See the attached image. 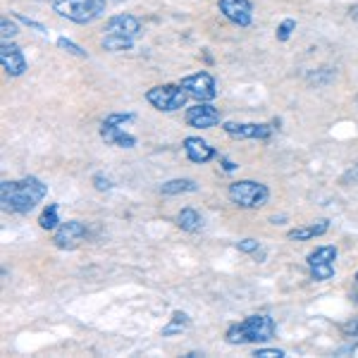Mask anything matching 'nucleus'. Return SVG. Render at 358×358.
I'll return each mask as SVG.
<instances>
[{"label":"nucleus","instance_id":"nucleus-17","mask_svg":"<svg viewBox=\"0 0 358 358\" xmlns=\"http://www.w3.org/2000/svg\"><path fill=\"white\" fill-rule=\"evenodd\" d=\"M199 192V182L196 179H170V182L160 184V194L165 196H177V194H194Z\"/></svg>","mask_w":358,"mask_h":358},{"label":"nucleus","instance_id":"nucleus-15","mask_svg":"<svg viewBox=\"0 0 358 358\" xmlns=\"http://www.w3.org/2000/svg\"><path fill=\"white\" fill-rule=\"evenodd\" d=\"M182 146H184L187 158L192 160V163H196V165H203V163H208V160H213L217 155L215 148H213L210 143H208L206 138H201V136H187Z\"/></svg>","mask_w":358,"mask_h":358},{"label":"nucleus","instance_id":"nucleus-6","mask_svg":"<svg viewBox=\"0 0 358 358\" xmlns=\"http://www.w3.org/2000/svg\"><path fill=\"white\" fill-rule=\"evenodd\" d=\"M136 115L134 113H113L103 120L101 124V138L110 146H117V148H134L136 146V136L124 131V124L131 122Z\"/></svg>","mask_w":358,"mask_h":358},{"label":"nucleus","instance_id":"nucleus-29","mask_svg":"<svg viewBox=\"0 0 358 358\" xmlns=\"http://www.w3.org/2000/svg\"><path fill=\"white\" fill-rule=\"evenodd\" d=\"M222 165H224V170H227V172H234L236 170V165L232 163V160H227V158L222 160Z\"/></svg>","mask_w":358,"mask_h":358},{"label":"nucleus","instance_id":"nucleus-28","mask_svg":"<svg viewBox=\"0 0 358 358\" xmlns=\"http://www.w3.org/2000/svg\"><path fill=\"white\" fill-rule=\"evenodd\" d=\"M344 332H354V337H358V320L349 322V325H344Z\"/></svg>","mask_w":358,"mask_h":358},{"label":"nucleus","instance_id":"nucleus-7","mask_svg":"<svg viewBox=\"0 0 358 358\" xmlns=\"http://www.w3.org/2000/svg\"><path fill=\"white\" fill-rule=\"evenodd\" d=\"M187 91L182 84H160L146 91V101L160 113H177L187 106Z\"/></svg>","mask_w":358,"mask_h":358},{"label":"nucleus","instance_id":"nucleus-27","mask_svg":"<svg viewBox=\"0 0 358 358\" xmlns=\"http://www.w3.org/2000/svg\"><path fill=\"white\" fill-rule=\"evenodd\" d=\"M20 22H22V24H27V27H31V29H36V31L45 34V27H43V24H38V22H34V20H29V17H22V15H20Z\"/></svg>","mask_w":358,"mask_h":358},{"label":"nucleus","instance_id":"nucleus-26","mask_svg":"<svg viewBox=\"0 0 358 358\" xmlns=\"http://www.w3.org/2000/svg\"><path fill=\"white\" fill-rule=\"evenodd\" d=\"M253 356H258V358H285L287 354L282 349H256V354Z\"/></svg>","mask_w":358,"mask_h":358},{"label":"nucleus","instance_id":"nucleus-25","mask_svg":"<svg viewBox=\"0 0 358 358\" xmlns=\"http://www.w3.org/2000/svg\"><path fill=\"white\" fill-rule=\"evenodd\" d=\"M94 187L98 189V192H110L113 189V182H110V177H106V175H94Z\"/></svg>","mask_w":358,"mask_h":358},{"label":"nucleus","instance_id":"nucleus-1","mask_svg":"<svg viewBox=\"0 0 358 358\" xmlns=\"http://www.w3.org/2000/svg\"><path fill=\"white\" fill-rule=\"evenodd\" d=\"M48 194V184H43L38 177H24L17 182L0 184V208L3 213L13 215H27L36 208Z\"/></svg>","mask_w":358,"mask_h":358},{"label":"nucleus","instance_id":"nucleus-5","mask_svg":"<svg viewBox=\"0 0 358 358\" xmlns=\"http://www.w3.org/2000/svg\"><path fill=\"white\" fill-rule=\"evenodd\" d=\"M227 196L239 208H263L270 201V189L253 179H239L229 184Z\"/></svg>","mask_w":358,"mask_h":358},{"label":"nucleus","instance_id":"nucleus-9","mask_svg":"<svg viewBox=\"0 0 358 358\" xmlns=\"http://www.w3.org/2000/svg\"><path fill=\"white\" fill-rule=\"evenodd\" d=\"M184 91H187L189 96L196 98V101H213V98L217 96V84L215 79H213L210 72H196V74H189V77H184L182 82Z\"/></svg>","mask_w":358,"mask_h":358},{"label":"nucleus","instance_id":"nucleus-30","mask_svg":"<svg viewBox=\"0 0 358 358\" xmlns=\"http://www.w3.org/2000/svg\"><path fill=\"white\" fill-rule=\"evenodd\" d=\"M349 13H351V17H354V20H358V5H354V8H351Z\"/></svg>","mask_w":358,"mask_h":358},{"label":"nucleus","instance_id":"nucleus-4","mask_svg":"<svg viewBox=\"0 0 358 358\" xmlns=\"http://www.w3.org/2000/svg\"><path fill=\"white\" fill-rule=\"evenodd\" d=\"M106 8L108 0H62V3L53 5L57 15L74 24H91L106 13Z\"/></svg>","mask_w":358,"mask_h":358},{"label":"nucleus","instance_id":"nucleus-24","mask_svg":"<svg viewBox=\"0 0 358 358\" xmlns=\"http://www.w3.org/2000/svg\"><path fill=\"white\" fill-rule=\"evenodd\" d=\"M236 248H239L241 253H258L261 241L258 239H241V241H236Z\"/></svg>","mask_w":358,"mask_h":358},{"label":"nucleus","instance_id":"nucleus-32","mask_svg":"<svg viewBox=\"0 0 358 358\" xmlns=\"http://www.w3.org/2000/svg\"><path fill=\"white\" fill-rule=\"evenodd\" d=\"M356 282H358V275H356Z\"/></svg>","mask_w":358,"mask_h":358},{"label":"nucleus","instance_id":"nucleus-20","mask_svg":"<svg viewBox=\"0 0 358 358\" xmlns=\"http://www.w3.org/2000/svg\"><path fill=\"white\" fill-rule=\"evenodd\" d=\"M60 208L57 203H48V208L41 213V217H38V224H41V229H48V232H53V229L60 227Z\"/></svg>","mask_w":358,"mask_h":358},{"label":"nucleus","instance_id":"nucleus-16","mask_svg":"<svg viewBox=\"0 0 358 358\" xmlns=\"http://www.w3.org/2000/svg\"><path fill=\"white\" fill-rule=\"evenodd\" d=\"M330 229V220H317L313 224H306V227H296V229H292L289 234V239L292 241H306V239H315V236H322Z\"/></svg>","mask_w":358,"mask_h":358},{"label":"nucleus","instance_id":"nucleus-23","mask_svg":"<svg viewBox=\"0 0 358 358\" xmlns=\"http://www.w3.org/2000/svg\"><path fill=\"white\" fill-rule=\"evenodd\" d=\"M294 29H296V22H294V20H285L280 27H277V38H280V41H287V38L292 36Z\"/></svg>","mask_w":358,"mask_h":358},{"label":"nucleus","instance_id":"nucleus-21","mask_svg":"<svg viewBox=\"0 0 358 358\" xmlns=\"http://www.w3.org/2000/svg\"><path fill=\"white\" fill-rule=\"evenodd\" d=\"M57 48H62V50H65V53H69V55L86 57V50H84V48H79L77 43H72V41H69V38H65V36L57 38Z\"/></svg>","mask_w":358,"mask_h":358},{"label":"nucleus","instance_id":"nucleus-8","mask_svg":"<svg viewBox=\"0 0 358 358\" xmlns=\"http://www.w3.org/2000/svg\"><path fill=\"white\" fill-rule=\"evenodd\" d=\"M334 261H337V248L334 246H317L308 253L306 263L315 282H327L334 277Z\"/></svg>","mask_w":358,"mask_h":358},{"label":"nucleus","instance_id":"nucleus-13","mask_svg":"<svg viewBox=\"0 0 358 358\" xmlns=\"http://www.w3.org/2000/svg\"><path fill=\"white\" fill-rule=\"evenodd\" d=\"M0 65L10 77H22L27 72V57L13 41H3V45H0Z\"/></svg>","mask_w":358,"mask_h":358},{"label":"nucleus","instance_id":"nucleus-22","mask_svg":"<svg viewBox=\"0 0 358 358\" xmlns=\"http://www.w3.org/2000/svg\"><path fill=\"white\" fill-rule=\"evenodd\" d=\"M0 29H3V41H13V38L17 36V24H13V22L8 20V17H3V22H0Z\"/></svg>","mask_w":358,"mask_h":358},{"label":"nucleus","instance_id":"nucleus-31","mask_svg":"<svg viewBox=\"0 0 358 358\" xmlns=\"http://www.w3.org/2000/svg\"><path fill=\"white\" fill-rule=\"evenodd\" d=\"M48 3H53V5H55V3H62V0H48Z\"/></svg>","mask_w":358,"mask_h":358},{"label":"nucleus","instance_id":"nucleus-11","mask_svg":"<svg viewBox=\"0 0 358 358\" xmlns=\"http://www.w3.org/2000/svg\"><path fill=\"white\" fill-rule=\"evenodd\" d=\"M86 224L79 222V220H67L62 222L60 227L55 229V236H53V244L57 248H62V251H72V248H77L82 241L86 239Z\"/></svg>","mask_w":358,"mask_h":358},{"label":"nucleus","instance_id":"nucleus-12","mask_svg":"<svg viewBox=\"0 0 358 358\" xmlns=\"http://www.w3.org/2000/svg\"><path fill=\"white\" fill-rule=\"evenodd\" d=\"M220 13L236 27H251L253 22V5L248 0H220L217 3Z\"/></svg>","mask_w":358,"mask_h":358},{"label":"nucleus","instance_id":"nucleus-18","mask_svg":"<svg viewBox=\"0 0 358 358\" xmlns=\"http://www.w3.org/2000/svg\"><path fill=\"white\" fill-rule=\"evenodd\" d=\"M177 227L184 229V232L194 234V232H199V229L203 227V217H201L194 208H182V210L177 213Z\"/></svg>","mask_w":358,"mask_h":358},{"label":"nucleus","instance_id":"nucleus-10","mask_svg":"<svg viewBox=\"0 0 358 358\" xmlns=\"http://www.w3.org/2000/svg\"><path fill=\"white\" fill-rule=\"evenodd\" d=\"M184 120H187V124L194 127V129H210V127L222 122V115H220V110H217L215 106H210V101H208V103L199 101L196 106L187 108Z\"/></svg>","mask_w":358,"mask_h":358},{"label":"nucleus","instance_id":"nucleus-14","mask_svg":"<svg viewBox=\"0 0 358 358\" xmlns=\"http://www.w3.org/2000/svg\"><path fill=\"white\" fill-rule=\"evenodd\" d=\"M222 129L232 138H261V141L273 134V127L258 122H222Z\"/></svg>","mask_w":358,"mask_h":358},{"label":"nucleus","instance_id":"nucleus-3","mask_svg":"<svg viewBox=\"0 0 358 358\" xmlns=\"http://www.w3.org/2000/svg\"><path fill=\"white\" fill-rule=\"evenodd\" d=\"M138 34H141V22L134 15H115L106 22L101 43L110 53H120V50H129L134 45Z\"/></svg>","mask_w":358,"mask_h":358},{"label":"nucleus","instance_id":"nucleus-19","mask_svg":"<svg viewBox=\"0 0 358 358\" xmlns=\"http://www.w3.org/2000/svg\"><path fill=\"white\" fill-rule=\"evenodd\" d=\"M189 327V315L184 310H175L170 317V322L163 327V337H175V334H182Z\"/></svg>","mask_w":358,"mask_h":358},{"label":"nucleus","instance_id":"nucleus-2","mask_svg":"<svg viewBox=\"0 0 358 358\" xmlns=\"http://www.w3.org/2000/svg\"><path fill=\"white\" fill-rule=\"evenodd\" d=\"M275 337V320L268 313L248 315L227 330V344H268Z\"/></svg>","mask_w":358,"mask_h":358}]
</instances>
